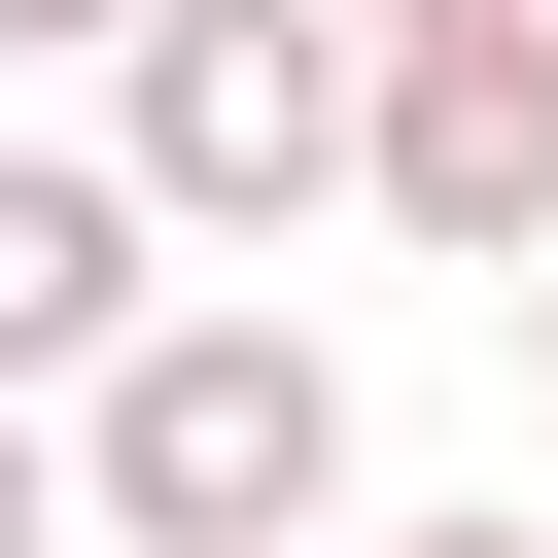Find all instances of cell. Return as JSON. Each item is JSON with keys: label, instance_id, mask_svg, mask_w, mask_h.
Returning a JSON list of instances; mask_svg holds the SVG:
<instances>
[{"label": "cell", "instance_id": "cell-2", "mask_svg": "<svg viewBox=\"0 0 558 558\" xmlns=\"http://www.w3.org/2000/svg\"><path fill=\"white\" fill-rule=\"evenodd\" d=\"M105 174H140L174 244L349 209V0H140V35H105Z\"/></svg>", "mask_w": 558, "mask_h": 558}, {"label": "cell", "instance_id": "cell-3", "mask_svg": "<svg viewBox=\"0 0 558 558\" xmlns=\"http://www.w3.org/2000/svg\"><path fill=\"white\" fill-rule=\"evenodd\" d=\"M349 209L453 244V279H523L558 244V0H384L349 35Z\"/></svg>", "mask_w": 558, "mask_h": 558}, {"label": "cell", "instance_id": "cell-9", "mask_svg": "<svg viewBox=\"0 0 558 558\" xmlns=\"http://www.w3.org/2000/svg\"><path fill=\"white\" fill-rule=\"evenodd\" d=\"M349 35H384V0H349Z\"/></svg>", "mask_w": 558, "mask_h": 558}, {"label": "cell", "instance_id": "cell-6", "mask_svg": "<svg viewBox=\"0 0 558 558\" xmlns=\"http://www.w3.org/2000/svg\"><path fill=\"white\" fill-rule=\"evenodd\" d=\"M105 35H140V0H0V70H105Z\"/></svg>", "mask_w": 558, "mask_h": 558}, {"label": "cell", "instance_id": "cell-4", "mask_svg": "<svg viewBox=\"0 0 558 558\" xmlns=\"http://www.w3.org/2000/svg\"><path fill=\"white\" fill-rule=\"evenodd\" d=\"M140 279H174V209H140L105 140H0V384H70Z\"/></svg>", "mask_w": 558, "mask_h": 558}, {"label": "cell", "instance_id": "cell-1", "mask_svg": "<svg viewBox=\"0 0 558 558\" xmlns=\"http://www.w3.org/2000/svg\"><path fill=\"white\" fill-rule=\"evenodd\" d=\"M70 523H105V558H314V523H349V349H314L279 279H140V314L70 349Z\"/></svg>", "mask_w": 558, "mask_h": 558}, {"label": "cell", "instance_id": "cell-7", "mask_svg": "<svg viewBox=\"0 0 558 558\" xmlns=\"http://www.w3.org/2000/svg\"><path fill=\"white\" fill-rule=\"evenodd\" d=\"M384 558H558V523H384Z\"/></svg>", "mask_w": 558, "mask_h": 558}, {"label": "cell", "instance_id": "cell-8", "mask_svg": "<svg viewBox=\"0 0 558 558\" xmlns=\"http://www.w3.org/2000/svg\"><path fill=\"white\" fill-rule=\"evenodd\" d=\"M488 314H523V384H558V244H523V279H488Z\"/></svg>", "mask_w": 558, "mask_h": 558}, {"label": "cell", "instance_id": "cell-10", "mask_svg": "<svg viewBox=\"0 0 558 558\" xmlns=\"http://www.w3.org/2000/svg\"><path fill=\"white\" fill-rule=\"evenodd\" d=\"M314 558H349V523H314Z\"/></svg>", "mask_w": 558, "mask_h": 558}, {"label": "cell", "instance_id": "cell-5", "mask_svg": "<svg viewBox=\"0 0 558 558\" xmlns=\"http://www.w3.org/2000/svg\"><path fill=\"white\" fill-rule=\"evenodd\" d=\"M0 558H70V418H35V384H0Z\"/></svg>", "mask_w": 558, "mask_h": 558}]
</instances>
